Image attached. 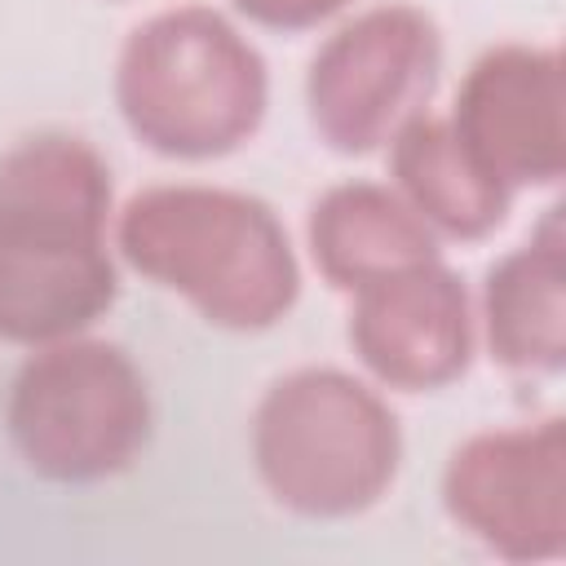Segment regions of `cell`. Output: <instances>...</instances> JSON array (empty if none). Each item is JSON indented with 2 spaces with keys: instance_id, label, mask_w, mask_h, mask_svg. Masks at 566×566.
I'll return each instance as SVG.
<instances>
[{
  "instance_id": "obj_1",
  "label": "cell",
  "mask_w": 566,
  "mask_h": 566,
  "mask_svg": "<svg viewBox=\"0 0 566 566\" xmlns=\"http://www.w3.org/2000/svg\"><path fill=\"white\" fill-rule=\"evenodd\" d=\"M115 243L137 274L181 292L217 327L261 332L296 301L287 230L243 190L150 186L124 203Z\"/></svg>"
},
{
  "instance_id": "obj_2",
  "label": "cell",
  "mask_w": 566,
  "mask_h": 566,
  "mask_svg": "<svg viewBox=\"0 0 566 566\" xmlns=\"http://www.w3.org/2000/svg\"><path fill=\"white\" fill-rule=\"evenodd\" d=\"M261 53L208 4H181L142 22L115 71V102L133 137L168 159L239 150L265 115Z\"/></svg>"
},
{
  "instance_id": "obj_3",
  "label": "cell",
  "mask_w": 566,
  "mask_h": 566,
  "mask_svg": "<svg viewBox=\"0 0 566 566\" xmlns=\"http://www.w3.org/2000/svg\"><path fill=\"white\" fill-rule=\"evenodd\" d=\"M402 438L389 402L336 367H305L270 385L252 420L265 491L301 517H354L398 473Z\"/></svg>"
},
{
  "instance_id": "obj_4",
  "label": "cell",
  "mask_w": 566,
  "mask_h": 566,
  "mask_svg": "<svg viewBox=\"0 0 566 566\" xmlns=\"http://www.w3.org/2000/svg\"><path fill=\"white\" fill-rule=\"evenodd\" d=\"M9 438L49 482H102L150 438V394L137 363L106 340L40 345L9 389Z\"/></svg>"
},
{
  "instance_id": "obj_5",
  "label": "cell",
  "mask_w": 566,
  "mask_h": 566,
  "mask_svg": "<svg viewBox=\"0 0 566 566\" xmlns=\"http://www.w3.org/2000/svg\"><path fill=\"white\" fill-rule=\"evenodd\" d=\"M438 66L442 44L429 13L416 4H376L314 53L305 75L310 124L332 150L367 155L424 115Z\"/></svg>"
},
{
  "instance_id": "obj_6",
  "label": "cell",
  "mask_w": 566,
  "mask_h": 566,
  "mask_svg": "<svg viewBox=\"0 0 566 566\" xmlns=\"http://www.w3.org/2000/svg\"><path fill=\"white\" fill-rule=\"evenodd\" d=\"M562 455V420L478 433L447 464V513L500 557H557L566 526Z\"/></svg>"
},
{
  "instance_id": "obj_7",
  "label": "cell",
  "mask_w": 566,
  "mask_h": 566,
  "mask_svg": "<svg viewBox=\"0 0 566 566\" xmlns=\"http://www.w3.org/2000/svg\"><path fill=\"white\" fill-rule=\"evenodd\" d=\"M460 150L509 195L562 177V57L504 44L473 62L447 119Z\"/></svg>"
},
{
  "instance_id": "obj_8",
  "label": "cell",
  "mask_w": 566,
  "mask_h": 566,
  "mask_svg": "<svg viewBox=\"0 0 566 566\" xmlns=\"http://www.w3.org/2000/svg\"><path fill=\"white\" fill-rule=\"evenodd\" d=\"M349 345L385 385L438 389L469 367V296L438 256L380 274L354 287Z\"/></svg>"
},
{
  "instance_id": "obj_9",
  "label": "cell",
  "mask_w": 566,
  "mask_h": 566,
  "mask_svg": "<svg viewBox=\"0 0 566 566\" xmlns=\"http://www.w3.org/2000/svg\"><path fill=\"white\" fill-rule=\"evenodd\" d=\"M115 301L106 234L0 217V340L53 345Z\"/></svg>"
},
{
  "instance_id": "obj_10",
  "label": "cell",
  "mask_w": 566,
  "mask_h": 566,
  "mask_svg": "<svg viewBox=\"0 0 566 566\" xmlns=\"http://www.w3.org/2000/svg\"><path fill=\"white\" fill-rule=\"evenodd\" d=\"M310 252L332 287L354 292L380 274L433 261L438 239L398 190L376 181H345L314 203Z\"/></svg>"
},
{
  "instance_id": "obj_11",
  "label": "cell",
  "mask_w": 566,
  "mask_h": 566,
  "mask_svg": "<svg viewBox=\"0 0 566 566\" xmlns=\"http://www.w3.org/2000/svg\"><path fill=\"white\" fill-rule=\"evenodd\" d=\"M389 172L407 208L438 234L482 239L509 212V190L495 186L455 142L447 119L416 115L389 137Z\"/></svg>"
},
{
  "instance_id": "obj_12",
  "label": "cell",
  "mask_w": 566,
  "mask_h": 566,
  "mask_svg": "<svg viewBox=\"0 0 566 566\" xmlns=\"http://www.w3.org/2000/svg\"><path fill=\"white\" fill-rule=\"evenodd\" d=\"M562 234L557 208L544 234L509 252L486 274V340L509 371H562L566 358V305H562Z\"/></svg>"
},
{
  "instance_id": "obj_13",
  "label": "cell",
  "mask_w": 566,
  "mask_h": 566,
  "mask_svg": "<svg viewBox=\"0 0 566 566\" xmlns=\"http://www.w3.org/2000/svg\"><path fill=\"white\" fill-rule=\"evenodd\" d=\"M0 217L106 234L111 168L80 137H27L0 159Z\"/></svg>"
},
{
  "instance_id": "obj_14",
  "label": "cell",
  "mask_w": 566,
  "mask_h": 566,
  "mask_svg": "<svg viewBox=\"0 0 566 566\" xmlns=\"http://www.w3.org/2000/svg\"><path fill=\"white\" fill-rule=\"evenodd\" d=\"M349 0H234V9L256 22V27H274V31H310L318 22H327L332 13H340Z\"/></svg>"
}]
</instances>
